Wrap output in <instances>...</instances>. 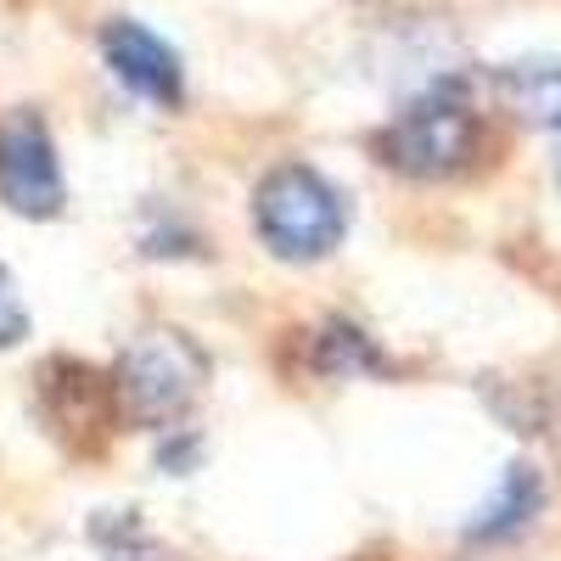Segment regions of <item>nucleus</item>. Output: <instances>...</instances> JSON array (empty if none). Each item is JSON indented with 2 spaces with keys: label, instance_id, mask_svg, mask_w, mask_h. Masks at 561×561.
<instances>
[{
  "label": "nucleus",
  "instance_id": "7",
  "mask_svg": "<svg viewBox=\"0 0 561 561\" xmlns=\"http://www.w3.org/2000/svg\"><path fill=\"white\" fill-rule=\"evenodd\" d=\"M505 84H511V102H517L534 124L561 129V62H534V68H517Z\"/></svg>",
  "mask_w": 561,
  "mask_h": 561
},
{
  "label": "nucleus",
  "instance_id": "9",
  "mask_svg": "<svg viewBox=\"0 0 561 561\" xmlns=\"http://www.w3.org/2000/svg\"><path fill=\"white\" fill-rule=\"evenodd\" d=\"M556 174H561V158H556Z\"/></svg>",
  "mask_w": 561,
  "mask_h": 561
},
{
  "label": "nucleus",
  "instance_id": "1",
  "mask_svg": "<svg viewBox=\"0 0 561 561\" xmlns=\"http://www.w3.org/2000/svg\"><path fill=\"white\" fill-rule=\"evenodd\" d=\"M253 225H259V242L287 259V264H314L325 259L343 230H348V203L332 180L309 163H280L259 180L253 192Z\"/></svg>",
  "mask_w": 561,
  "mask_h": 561
},
{
  "label": "nucleus",
  "instance_id": "4",
  "mask_svg": "<svg viewBox=\"0 0 561 561\" xmlns=\"http://www.w3.org/2000/svg\"><path fill=\"white\" fill-rule=\"evenodd\" d=\"M0 203L23 219H51L62 208V163L51 129L34 113H12L0 124Z\"/></svg>",
  "mask_w": 561,
  "mask_h": 561
},
{
  "label": "nucleus",
  "instance_id": "6",
  "mask_svg": "<svg viewBox=\"0 0 561 561\" xmlns=\"http://www.w3.org/2000/svg\"><path fill=\"white\" fill-rule=\"evenodd\" d=\"M545 489H539V472L534 466H505V478L500 489L489 494V505L478 511V523L466 528L478 545H494V539H511V534H523L534 523V511H539Z\"/></svg>",
  "mask_w": 561,
  "mask_h": 561
},
{
  "label": "nucleus",
  "instance_id": "8",
  "mask_svg": "<svg viewBox=\"0 0 561 561\" xmlns=\"http://www.w3.org/2000/svg\"><path fill=\"white\" fill-rule=\"evenodd\" d=\"M23 337H28V304H23V293H18L12 270L0 264V348H12V343H23Z\"/></svg>",
  "mask_w": 561,
  "mask_h": 561
},
{
  "label": "nucleus",
  "instance_id": "2",
  "mask_svg": "<svg viewBox=\"0 0 561 561\" xmlns=\"http://www.w3.org/2000/svg\"><path fill=\"white\" fill-rule=\"evenodd\" d=\"M203 370H208L203 354L180 332H147L124 354V370H118V393H124L129 421H140V427L174 421L185 404H192Z\"/></svg>",
  "mask_w": 561,
  "mask_h": 561
},
{
  "label": "nucleus",
  "instance_id": "3",
  "mask_svg": "<svg viewBox=\"0 0 561 561\" xmlns=\"http://www.w3.org/2000/svg\"><path fill=\"white\" fill-rule=\"evenodd\" d=\"M466 152H472V107L455 90H433V96L410 102L382 135V158L415 180H438L460 169Z\"/></svg>",
  "mask_w": 561,
  "mask_h": 561
},
{
  "label": "nucleus",
  "instance_id": "5",
  "mask_svg": "<svg viewBox=\"0 0 561 561\" xmlns=\"http://www.w3.org/2000/svg\"><path fill=\"white\" fill-rule=\"evenodd\" d=\"M102 57L113 68V79H124L135 96L147 102H180V57L163 34H152L147 23L135 18H113L102 28Z\"/></svg>",
  "mask_w": 561,
  "mask_h": 561
}]
</instances>
